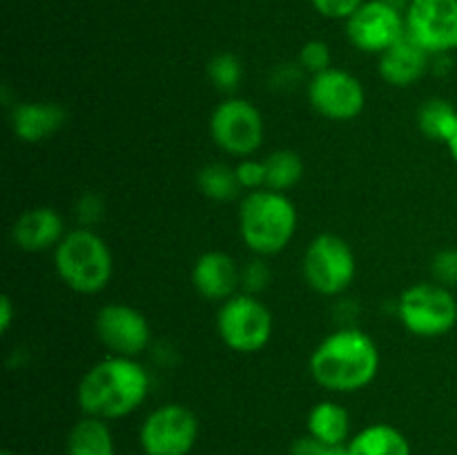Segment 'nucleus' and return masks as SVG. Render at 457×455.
<instances>
[{"label":"nucleus","instance_id":"1","mask_svg":"<svg viewBox=\"0 0 457 455\" xmlns=\"http://www.w3.org/2000/svg\"><path fill=\"white\" fill-rule=\"evenodd\" d=\"M150 393V375L132 357L110 355L94 364L79 384V406L98 419H120L134 413Z\"/></svg>","mask_w":457,"mask_h":455},{"label":"nucleus","instance_id":"2","mask_svg":"<svg viewBox=\"0 0 457 455\" xmlns=\"http://www.w3.org/2000/svg\"><path fill=\"white\" fill-rule=\"evenodd\" d=\"M379 370V348L360 328L330 333L311 355V375L330 393H355L369 386Z\"/></svg>","mask_w":457,"mask_h":455},{"label":"nucleus","instance_id":"3","mask_svg":"<svg viewBox=\"0 0 457 455\" xmlns=\"http://www.w3.org/2000/svg\"><path fill=\"white\" fill-rule=\"evenodd\" d=\"M239 232L244 244L259 257H272L288 248L297 232V208L286 192H248L239 208Z\"/></svg>","mask_w":457,"mask_h":455},{"label":"nucleus","instance_id":"4","mask_svg":"<svg viewBox=\"0 0 457 455\" xmlns=\"http://www.w3.org/2000/svg\"><path fill=\"white\" fill-rule=\"evenodd\" d=\"M54 266L67 288L80 294H96L110 284L114 259L101 235L92 228H76L54 248Z\"/></svg>","mask_w":457,"mask_h":455},{"label":"nucleus","instance_id":"5","mask_svg":"<svg viewBox=\"0 0 457 455\" xmlns=\"http://www.w3.org/2000/svg\"><path fill=\"white\" fill-rule=\"evenodd\" d=\"M302 272L315 293L335 297L351 288L357 275V259L351 245L337 235H320L303 252Z\"/></svg>","mask_w":457,"mask_h":455},{"label":"nucleus","instance_id":"6","mask_svg":"<svg viewBox=\"0 0 457 455\" xmlns=\"http://www.w3.org/2000/svg\"><path fill=\"white\" fill-rule=\"evenodd\" d=\"M217 330L230 351L257 352L272 337V312L254 294L237 293L219 308Z\"/></svg>","mask_w":457,"mask_h":455},{"label":"nucleus","instance_id":"7","mask_svg":"<svg viewBox=\"0 0 457 455\" xmlns=\"http://www.w3.org/2000/svg\"><path fill=\"white\" fill-rule=\"evenodd\" d=\"M400 321L415 337H442L457 324V302L451 288L440 284H415L397 303Z\"/></svg>","mask_w":457,"mask_h":455},{"label":"nucleus","instance_id":"8","mask_svg":"<svg viewBox=\"0 0 457 455\" xmlns=\"http://www.w3.org/2000/svg\"><path fill=\"white\" fill-rule=\"evenodd\" d=\"M263 134L266 125L262 112L245 98H223L210 116V136L214 145L230 156H253L262 147Z\"/></svg>","mask_w":457,"mask_h":455},{"label":"nucleus","instance_id":"9","mask_svg":"<svg viewBox=\"0 0 457 455\" xmlns=\"http://www.w3.org/2000/svg\"><path fill=\"white\" fill-rule=\"evenodd\" d=\"M199 437V419L187 406L165 404L143 422L138 440L145 455H187Z\"/></svg>","mask_w":457,"mask_h":455},{"label":"nucleus","instance_id":"10","mask_svg":"<svg viewBox=\"0 0 457 455\" xmlns=\"http://www.w3.org/2000/svg\"><path fill=\"white\" fill-rule=\"evenodd\" d=\"M404 22L406 36L431 56L457 49V0H411Z\"/></svg>","mask_w":457,"mask_h":455},{"label":"nucleus","instance_id":"11","mask_svg":"<svg viewBox=\"0 0 457 455\" xmlns=\"http://www.w3.org/2000/svg\"><path fill=\"white\" fill-rule=\"evenodd\" d=\"M308 101L317 114L344 123V120L357 119L364 112L366 92L361 80L351 71L330 67L311 79Z\"/></svg>","mask_w":457,"mask_h":455},{"label":"nucleus","instance_id":"12","mask_svg":"<svg viewBox=\"0 0 457 455\" xmlns=\"http://www.w3.org/2000/svg\"><path fill=\"white\" fill-rule=\"evenodd\" d=\"M346 34L353 47L364 54H384L406 36V22L400 9L388 0H366L346 21Z\"/></svg>","mask_w":457,"mask_h":455},{"label":"nucleus","instance_id":"13","mask_svg":"<svg viewBox=\"0 0 457 455\" xmlns=\"http://www.w3.org/2000/svg\"><path fill=\"white\" fill-rule=\"evenodd\" d=\"M96 335L112 355L132 360L143 355L152 342L145 315L125 303H107L96 312Z\"/></svg>","mask_w":457,"mask_h":455},{"label":"nucleus","instance_id":"14","mask_svg":"<svg viewBox=\"0 0 457 455\" xmlns=\"http://www.w3.org/2000/svg\"><path fill=\"white\" fill-rule=\"evenodd\" d=\"M192 284L204 299L223 303L241 288V268L228 252L210 250L195 261Z\"/></svg>","mask_w":457,"mask_h":455},{"label":"nucleus","instance_id":"15","mask_svg":"<svg viewBox=\"0 0 457 455\" xmlns=\"http://www.w3.org/2000/svg\"><path fill=\"white\" fill-rule=\"evenodd\" d=\"M67 235L61 212L47 205L25 210L12 228V239L25 252H45L56 248Z\"/></svg>","mask_w":457,"mask_h":455},{"label":"nucleus","instance_id":"16","mask_svg":"<svg viewBox=\"0 0 457 455\" xmlns=\"http://www.w3.org/2000/svg\"><path fill=\"white\" fill-rule=\"evenodd\" d=\"M431 65V54L404 36L393 47L379 54V76L393 87H409L418 83Z\"/></svg>","mask_w":457,"mask_h":455},{"label":"nucleus","instance_id":"17","mask_svg":"<svg viewBox=\"0 0 457 455\" xmlns=\"http://www.w3.org/2000/svg\"><path fill=\"white\" fill-rule=\"evenodd\" d=\"M67 120L65 107L58 103H21L12 110V129L21 141L40 143L47 141Z\"/></svg>","mask_w":457,"mask_h":455},{"label":"nucleus","instance_id":"18","mask_svg":"<svg viewBox=\"0 0 457 455\" xmlns=\"http://www.w3.org/2000/svg\"><path fill=\"white\" fill-rule=\"evenodd\" d=\"M346 455H411V442L391 424H370L348 440Z\"/></svg>","mask_w":457,"mask_h":455},{"label":"nucleus","instance_id":"19","mask_svg":"<svg viewBox=\"0 0 457 455\" xmlns=\"http://www.w3.org/2000/svg\"><path fill=\"white\" fill-rule=\"evenodd\" d=\"M351 433V415L333 400L320 401L308 413V435L330 446H346Z\"/></svg>","mask_w":457,"mask_h":455},{"label":"nucleus","instance_id":"20","mask_svg":"<svg viewBox=\"0 0 457 455\" xmlns=\"http://www.w3.org/2000/svg\"><path fill=\"white\" fill-rule=\"evenodd\" d=\"M67 455H116L114 437L105 419L85 415L67 435Z\"/></svg>","mask_w":457,"mask_h":455},{"label":"nucleus","instance_id":"21","mask_svg":"<svg viewBox=\"0 0 457 455\" xmlns=\"http://www.w3.org/2000/svg\"><path fill=\"white\" fill-rule=\"evenodd\" d=\"M418 128L436 143H449L457 129V110L446 98H428L418 112Z\"/></svg>","mask_w":457,"mask_h":455},{"label":"nucleus","instance_id":"22","mask_svg":"<svg viewBox=\"0 0 457 455\" xmlns=\"http://www.w3.org/2000/svg\"><path fill=\"white\" fill-rule=\"evenodd\" d=\"M266 165V187L286 192L297 186L303 177V161L295 150H275L263 159Z\"/></svg>","mask_w":457,"mask_h":455},{"label":"nucleus","instance_id":"23","mask_svg":"<svg viewBox=\"0 0 457 455\" xmlns=\"http://www.w3.org/2000/svg\"><path fill=\"white\" fill-rule=\"evenodd\" d=\"M196 186L208 199L226 203L232 201L241 192L239 181H237L235 168L226 163H208L196 174Z\"/></svg>","mask_w":457,"mask_h":455},{"label":"nucleus","instance_id":"24","mask_svg":"<svg viewBox=\"0 0 457 455\" xmlns=\"http://www.w3.org/2000/svg\"><path fill=\"white\" fill-rule=\"evenodd\" d=\"M208 79L219 92L232 94L244 80V65L235 54H217L208 62Z\"/></svg>","mask_w":457,"mask_h":455},{"label":"nucleus","instance_id":"25","mask_svg":"<svg viewBox=\"0 0 457 455\" xmlns=\"http://www.w3.org/2000/svg\"><path fill=\"white\" fill-rule=\"evenodd\" d=\"M297 65L312 76L330 70V67H333L330 47L324 40H308V43H303V47L299 49Z\"/></svg>","mask_w":457,"mask_h":455},{"label":"nucleus","instance_id":"26","mask_svg":"<svg viewBox=\"0 0 457 455\" xmlns=\"http://www.w3.org/2000/svg\"><path fill=\"white\" fill-rule=\"evenodd\" d=\"M235 172L241 190L257 192L266 187V165H263V161H254L250 156L248 159H241L235 165Z\"/></svg>","mask_w":457,"mask_h":455},{"label":"nucleus","instance_id":"27","mask_svg":"<svg viewBox=\"0 0 457 455\" xmlns=\"http://www.w3.org/2000/svg\"><path fill=\"white\" fill-rule=\"evenodd\" d=\"M431 272L436 277V284L446 285V288H455L457 285V250L446 248L433 257Z\"/></svg>","mask_w":457,"mask_h":455},{"label":"nucleus","instance_id":"28","mask_svg":"<svg viewBox=\"0 0 457 455\" xmlns=\"http://www.w3.org/2000/svg\"><path fill=\"white\" fill-rule=\"evenodd\" d=\"M270 281V270H268L266 263L262 259H254V261H248L244 268H241V288L244 293L257 294L262 293L263 288Z\"/></svg>","mask_w":457,"mask_h":455},{"label":"nucleus","instance_id":"29","mask_svg":"<svg viewBox=\"0 0 457 455\" xmlns=\"http://www.w3.org/2000/svg\"><path fill=\"white\" fill-rule=\"evenodd\" d=\"M311 3L321 16L335 18V21H339V18L348 21L366 0H311Z\"/></svg>","mask_w":457,"mask_h":455},{"label":"nucleus","instance_id":"30","mask_svg":"<svg viewBox=\"0 0 457 455\" xmlns=\"http://www.w3.org/2000/svg\"><path fill=\"white\" fill-rule=\"evenodd\" d=\"M76 214H79L80 228H92L94 223L101 221V219H103L101 196L94 194V192H87V194L80 196L79 208H76Z\"/></svg>","mask_w":457,"mask_h":455},{"label":"nucleus","instance_id":"31","mask_svg":"<svg viewBox=\"0 0 457 455\" xmlns=\"http://www.w3.org/2000/svg\"><path fill=\"white\" fill-rule=\"evenodd\" d=\"M293 455H346V446H330L315 440L312 435L299 437L293 444Z\"/></svg>","mask_w":457,"mask_h":455},{"label":"nucleus","instance_id":"32","mask_svg":"<svg viewBox=\"0 0 457 455\" xmlns=\"http://www.w3.org/2000/svg\"><path fill=\"white\" fill-rule=\"evenodd\" d=\"M13 321V302L9 294L0 297V333H7Z\"/></svg>","mask_w":457,"mask_h":455},{"label":"nucleus","instance_id":"33","mask_svg":"<svg viewBox=\"0 0 457 455\" xmlns=\"http://www.w3.org/2000/svg\"><path fill=\"white\" fill-rule=\"evenodd\" d=\"M446 147H449L451 156H453V161H455V163H457V129H455L453 138H451V141H449V143H446Z\"/></svg>","mask_w":457,"mask_h":455},{"label":"nucleus","instance_id":"34","mask_svg":"<svg viewBox=\"0 0 457 455\" xmlns=\"http://www.w3.org/2000/svg\"><path fill=\"white\" fill-rule=\"evenodd\" d=\"M0 455H16V453H13V451H3V453H0Z\"/></svg>","mask_w":457,"mask_h":455}]
</instances>
